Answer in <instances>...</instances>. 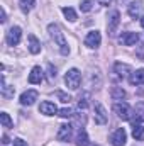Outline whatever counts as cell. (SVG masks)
Instances as JSON below:
<instances>
[{
    "mask_svg": "<svg viewBox=\"0 0 144 146\" xmlns=\"http://www.w3.org/2000/svg\"><path fill=\"white\" fill-rule=\"evenodd\" d=\"M48 33H49L51 39L54 41V44L59 48V53L65 54V56H68V54H70V48H68V42H66V39H65V33L61 31V27L53 22V24L48 26Z\"/></svg>",
    "mask_w": 144,
    "mask_h": 146,
    "instance_id": "6da1fadb",
    "label": "cell"
},
{
    "mask_svg": "<svg viewBox=\"0 0 144 146\" xmlns=\"http://www.w3.org/2000/svg\"><path fill=\"white\" fill-rule=\"evenodd\" d=\"M65 83L70 90H76L81 83V73L78 68H70L65 75Z\"/></svg>",
    "mask_w": 144,
    "mask_h": 146,
    "instance_id": "7a4b0ae2",
    "label": "cell"
},
{
    "mask_svg": "<svg viewBox=\"0 0 144 146\" xmlns=\"http://www.w3.org/2000/svg\"><path fill=\"white\" fill-rule=\"evenodd\" d=\"M114 112L117 114V117L119 119H122V121H131L132 119V109H131V106L127 104V102H115L114 104Z\"/></svg>",
    "mask_w": 144,
    "mask_h": 146,
    "instance_id": "3957f363",
    "label": "cell"
},
{
    "mask_svg": "<svg viewBox=\"0 0 144 146\" xmlns=\"http://www.w3.org/2000/svg\"><path fill=\"white\" fill-rule=\"evenodd\" d=\"M5 39H7V44H9V46H17V44L20 42V39H22V29H20L19 26L10 27Z\"/></svg>",
    "mask_w": 144,
    "mask_h": 146,
    "instance_id": "277c9868",
    "label": "cell"
},
{
    "mask_svg": "<svg viewBox=\"0 0 144 146\" xmlns=\"http://www.w3.org/2000/svg\"><path fill=\"white\" fill-rule=\"evenodd\" d=\"M126 141H127V133H126L124 127L115 129V131L112 133V136H110V143H112V146H124Z\"/></svg>",
    "mask_w": 144,
    "mask_h": 146,
    "instance_id": "5b68a950",
    "label": "cell"
},
{
    "mask_svg": "<svg viewBox=\"0 0 144 146\" xmlns=\"http://www.w3.org/2000/svg\"><path fill=\"white\" fill-rule=\"evenodd\" d=\"M73 136V126L71 124H61L59 126V129H58V134H56V138H58V141H63V143H66V141H70Z\"/></svg>",
    "mask_w": 144,
    "mask_h": 146,
    "instance_id": "8992f818",
    "label": "cell"
},
{
    "mask_svg": "<svg viewBox=\"0 0 144 146\" xmlns=\"http://www.w3.org/2000/svg\"><path fill=\"white\" fill-rule=\"evenodd\" d=\"M102 42V34L98 31H90L85 36V46L87 48H98Z\"/></svg>",
    "mask_w": 144,
    "mask_h": 146,
    "instance_id": "52a82bcc",
    "label": "cell"
},
{
    "mask_svg": "<svg viewBox=\"0 0 144 146\" xmlns=\"http://www.w3.org/2000/svg\"><path fill=\"white\" fill-rule=\"evenodd\" d=\"M119 24H120V14H119V10H114L112 15L108 17V22H107V29H108V34L110 36H115Z\"/></svg>",
    "mask_w": 144,
    "mask_h": 146,
    "instance_id": "ba28073f",
    "label": "cell"
},
{
    "mask_svg": "<svg viewBox=\"0 0 144 146\" xmlns=\"http://www.w3.org/2000/svg\"><path fill=\"white\" fill-rule=\"evenodd\" d=\"M107 119H108V115H107L105 107L100 102H95V122L104 126V124H107Z\"/></svg>",
    "mask_w": 144,
    "mask_h": 146,
    "instance_id": "9c48e42d",
    "label": "cell"
},
{
    "mask_svg": "<svg viewBox=\"0 0 144 146\" xmlns=\"http://www.w3.org/2000/svg\"><path fill=\"white\" fill-rule=\"evenodd\" d=\"M139 41V34L137 33H122L120 37H119V42L122 44V46H134L136 42Z\"/></svg>",
    "mask_w": 144,
    "mask_h": 146,
    "instance_id": "30bf717a",
    "label": "cell"
},
{
    "mask_svg": "<svg viewBox=\"0 0 144 146\" xmlns=\"http://www.w3.org/2000/svg\"><path fill=\"white\" fill-rule=\"evenodd\" d=\"M37 97H39V94H37V90H26L22 95H20V104L22 106H32L34 102L37 100Z\"/></svg>",
    "mask_w": 144,
    "mask_h": 146,
    "instance_id": "8fae6325",
    "label": "cell"
},
{
    "mask_svg": "<svg viewBox=\"0 0 144 146\" xmlns=\"http://www.w3.org/2000/svg\"><path fill=\"white\" fill-rule=\"evenodd\" d=\"M39 112L44 114V115H54V114H58L59 110H58V107H56L53 102L44 100V102H41V106H39Z\"/></svg>",
    "mask_w": 144,
    "mask_h": 146,
    "instance_id": "7c38bea8",
    "label": "cell"
},
{
    "mask_svg": "<svg viewBox=\"0 0 144 146\" xmlns=\"http://www.w3.org/2000/svg\"><path fill=\"white\" fill-rule=\"evenodd\" d=\"M114 72L117 73L119 78H126V76L131 73V66H129L127 63H120V61H117V63L114 65Z\"/></svg>",
    "mask_w": 144,
    "mask_h": 146,
    "instance_id": "4fadbf2b",
    "label": "cell"
},
{
    "mask_svg": "<svg viewBox=\"0 0 144 146\" xmlns=\"http://www.w3.org/2000/svg\"><path fill=\"white\" fill-rule=\"evenodd\" d=\"M129 83L131 85H143L144 83V68H139V70H136V72L131 73V76H129Z\"/></svg>",
    "mask_w": 144,
    "mask_h": 146,
    "instance_id": "5bb4252c",
    "label": "cell"
},
{
    "mask_svg": "<svg viewBox=\"0 0 144 146\" xmlns=\"http://www.w3.org/2000/svg\"><path fill=\"white\" fill-rule=\"evenodd\" d=\"M42 78H44V72L41 70V66H34L31 73H29V83H41L42 82Z\"/></svg>",
    "mask_w": 144,
    "mask_h": 146,
    "instance_id": "9a60e30c",
    "label": "cell"
},
{
    "mask_svg": "<svg viewBox=\"0 0 144 146\" xmlns=\"http://www.w3.org/2000/svg\"><path fill=\"white\" fill-rule=\"evenodd\" d=\"M29 51H31L32 54L41 53V42H39V39H37L34 34H29Z\"/></svg>",
    "mask_w": 144,
    "mask_h": 146,
    "instance_id": "2e32d148",
    "label": "cell"
},
{
    "mask_svg": "<svg viewBox=\"0 0 144 146\" xmlns=\"http://www.w3.org/2000/svg\"><path fill=\"white\" fill-rule=\"evenodd\" d=\"M90 141H88V134L83 127H80L78 134H76V146H88Z\"/></svg>",
    "mask_w": 144,
    "mask_h": 146,
    "instance_id": "e0dca14e",
    "label": "cell"
},
{
    "mask_svg": "<svg viewBox=\"0 0 144 146\" xmlns=\"http://www.w3.org/2000/svg\"><path fill=\"white\" fill-rule=\"evenodd\" d=\"M110 95H112V99H114V100L120 102V100H124V99H126V90H124L122 87H114V88L110 90Z\"/></svg>",
    "mask_w": 144,
    "mask_h": 146,
    "instance_id": "ac0fdd59",
    "label": "cell"
},
{
    "mask_svg": "<svg viewBox=\"0 0 144 146\" xmlns=\"http://www.w3.org/2000/svg\"><path fill=\"white\" fill-rule=\"evenodd\" d=\"M132 138L136 141H144V126L143 124H134V127H132Z\"/></svg>",
    "mask_w": 144,
    "mask_h": 146,
    "instance_id": "d6986e66",
    "label": "cell"
},
{
    "mask_svg": "<svg viewBox=\"0 0 144 146\" xmlns=\"http://www.w3.org/2000/svg\"><path fill=\"white\" fill-rule=\"evenodd\" d=\"M19 5H20V10H22L24 14H27V12H31V10L34 9L36 0H19Z\"/></svg>",
    "mask_w": 144,
    "mask_h": 146,
    "instance_id": "ffe728a7",
    "label": "cell"
},
{
    "mask_svg": "<svg viewBox=\"0 0 144 146\" xmlns=\"http://www.w3.org/2000/svg\"><path fill=\"white\" fill-rule=\"evenodd\" d=\"M141 10H143V7H141L139 2H132L129 5V15L131 17H139L141 15Z\"/></svg>",
    "mask_w": 144,
    "mask_h": 146,
    "instance_id": "44dd1931",
    "label": "cell"
},
{
    "mask_svg": "<svg viewBox=\"0 0 144 146\" xmlns=\"http://www.w3.org/2000/svg\"><path fill=\"white\" fill-rule=\"evenodd\" d=\"M61 12L65 14V17H66V19H68L70 22H75V21L78 19V15H76V12L73 10L71 7H63V9H61Z\"/></svg>",
    "mask_w": 144,
    "mask_h": 146,
    "instance_id": "7402d4cb",
    "label": "cell"
},
{
    "mask_svg": "<svg viewBox=\"0 0 144 146\" xmlns=\"http://www.w3.org/2000/svg\"><path fill=\"white\" fill-rule=\"evenodd\" d=\"M144 122V110L136 109V112L132 114V124H141Z\"/></svg>",
    "mask_w": 144,
    "mask_h": 146,
    "instance_id": "603a6c76",
    "label": "cell"
},
{
    "mask_svg": "<svg viewBox=\"0 0 144 146\" xmlns=\"http://www.w3.org/2000/svg\"><path fill=\"white\" fill-rule=\"evenodd\" d=\"M0 121H2V126L3 127H12V119L7 112H2L0 114Z\"/></svg>",
    "mask_w": 144,
    "mask_h": 146,
    "instance_id": "cb8c5ba5",
    "label": "cell"
},
{
    "mask_svg": "<svg viewBox=\"0 0 144 146\" xmlns=\"http://www.w3.org/2000/svg\"><path fill=\"white\" fill-rule=\"evenodd\" d=\"M58 115L63 117V119H70V117H73V110L70 107H63V109H59Z\"/></svg>",
    "mask_w": 144,
    "mask_h": 146,
    "instance_id": "d4e9b609",
    "label": "cell"
},
{
    "mask_svg": "<svg viewBox=\"0 0 144 146\" xmlns=\"http://www.w3.org/2000/svg\"><path fill=\"white\" fill-rule=\"evenodd\" d=\"M2 95H3L5 99H10V97H14V87L2 85Z\"/></svg>",
    "mask_w": 144,
    "mask_h": 146,
    "instance_id": "484cf974",
    "label": "cell"
},
{
    "mask_svg": "<svg viewBox=\"0 0 144 146\" xmlns=\"http://www.w3.org/2000/svg\"><path fill=\"white\" fill-rule=\"evenodd\" d=\"M88 94H83L81 97H80V100H78V109H87L88 107Z\"/></svg>",
    "mask_w": 144,
    "mask_h": 146,
    "instance_id": "4316f807",
    "label": "cell"
},
{
    "mask_svg": "<svg viewBox=\"0 0 144 146\" xmlns=\"http://www.w3.org/2000/svg\"><path fill=\"white\" fill-rule=\"evenodd\" d=\"M92 3H93V0H83V2L80 3L81 12H90V10H92Z\"/></svg>",
    "mask_w": 144,
    "mask_h": 146,
    "instance_id": "83f0119b",
    "label": "cell"
},
{
    "mask_svg": "<svg viewBox=\"0 0 144 146\" xmlns=\"http://www.w3.org/2000/svg\"><path fill=\"white\" fill-rule=\"evenodd\" d=\"M56 97H58L61 102H65V104H70V100H71V97H70L68 94H65V92H56Z\"/></svg>",
    "mask_w": 144,
    "mask_h": 146,
    "instance_id": "f1b7e54d",
    "label": "cell"
},
{
    "mask_svg": "<svg viewBox=\"0 0 144 146\" xmlns=\"http://www.w3.org/2000/svg\"><path fill=\"white\" fill-rule=\"evenodd\" d=\"M14 146H27V143H26L24 139L17 138V139H14Z\"/></svg>",
    "mask_w": 144,
    "mask_h": 146,
    "instance_id": "f546056e",
    "label": "cell"
},
{
    "mask_svg": "<svg viewBox=\"0 0 144 146\" xmlns=\"http://www.w3.org/2000/svg\"><path fill=\"white\" fill-rule=\"evenodd\" d=\"M49 68V78H56V70H53V65H48Z\"/></svg>",
    "mask_w": 144,
    "mask_h": 146,
    "instance_id": "4dcf8cb0",
    "label": "cell"
},
{
    "mask_svg": "<svg viewBox=\"0 0 144 146\" xmlns=\"http://www.w3.org/2000/svg\"><path fill=\"white\" fill-rule=\"evenodd\" d=\"M0 21H2V22H5V21H7V14H5V10H3V9L0 10Z\"/></svg>",
    "mask_w": 144,
    "mask_h": 146,
    "instance_id": "1f68e13d",
    "label": "cell"
},
{
    "mask_svg": "<svg viewBox=\"0 0 144 146\" xmlns=\"http://www.w3.org/2000/svg\"><path fill=\"white\" fill-rule=\"evenodd\" d=\"M97 2H98L100 5H104V7H107V5H110V2H112V0H97Z\"/></svg>",
    "mask_w": 144,
    "mask_h": 146,
    "instance_id": "d6a6232c",
    "label": "cell"
},
{
    "mask_svg": "<svg viewBox=\"0 0 144 146\" xmlns=\"http://www.w3.org/2000/svg\"><path fill=\"white\" fill-rule=\"evenodd\" d=\"M2 143H3V145H7V143H9V138H7V134H3V136H2Z\"/></svg>",
    "mask_w": 144,
    "mask_h": 146,
    "instance_id": "836d02e7",
    "label": "cell"
},
{
    "mask_svg": "<svg viewBox=\"0 0 144 146\" xmlns=\"http://www.w3.org/2000/svg\"><path fill=\"white\" fill-rule=\"evenodd\" d=\"M139 22H141V26H143V29H144V15H141V19H139Z\"/></svg>",
    "mask_w": 144,
    "mask_h": 146,
    "instance_id": "e575fe53",
    "label": "cell"
}]
</instances>
